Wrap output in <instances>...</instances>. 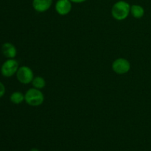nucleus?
Here are the masks:
<instances>
[{
	"mask_svg": "<svg viewBox=\"0 0 151 151\" xmlns=\"http://www.w3.org/2000/svg\"><path fill=\"white\" fill-rule=\"evenodd\" d=\"M131 13V5L125 1H118L111 8V15L115 19L122 21L126 19Z\"/></svg>",
	"mask_w": 151,
	"mask_h": 151,
	"instance_id": "f257e3e1",
	"label": "nucleus"
},
{
	"mask_svg": "<svg viewBox=\"0 0 151 151\" xmlns=\"http://www.w3.org/2000/svg\"><path fill=\"white\" fill-rule=\"evenodd\" d=\"M24 100L30 106H39L44 103V97L40 89L29 88L24 94Z\"/></svg>",
	"mask_w": 151,
	"mask_h": 151,
	"instance_id": "f03ea898",
	"label": "nucleus"
},
{
	"mask_svg": "<svg viewBox=\"0 0 151 151\" xmlns=\"http://www.w3.org/2000/svg\"><path fill=\"white\" fill-rule=\"evenodd\" d=\"M19 68V63L16 59H7L1 65V73L5 78H10L16 74Z\"/></svg>",
	"mask_w": 151,
	"mask_h": 151,
	"instance_id": "7ed1b4c3",
	"label": "nucleus"
},
{
	"mask_svg": "<svg viewBox=\"0 0 151 151\" xmlns=\"http://www.w3.org/2000/svg\"><path fill=\"white\" fill-rule=\"evenodd\" d=\"M16 78L18 81L23 84H28L32 83L34 78V74L32 69L26 66H21L16 72Z\"/></svg>",
	"mask_w": 151,
	"mask_h": 151,
	"instance_id": "20e7f679",
	"label": "nucleus"
},
{
	"mask_svg": "<svg viewBox=\"0 0 151 151\" xmlns=\"http://www.w3.org/2000/svg\"><path fill=\"white\" fill-rule=\"evenodd\" d=\"M112 69L116 74L123 75L129 72L131 69V63L125 58H118L113 62Z\"/></svg>",
	"mask_w": 151,
	"mask_h": 151,
	"instance_id": "39448f33",
	"label": "nucleus"
},
{
	"mask_svg": "<svg viewBox=\"0 0 151 151\" xmlns=\"http://www.w3.org/2000/svg\"><path fill=\"white\" fill-rule=\"evenodd\" d=\"M55 7L59 15L65 16L69 14L72 10V1L70 0H58Z\"/></svg>",
	"mask_w": 151,
	"mask_h": 151,
	"instance_id": "423d86ee",
	"label": "nucleus"
},
{
	"mask_svg": "<svg viewBox=\"0 0 151 151\" xmlns=\"http://www.w3.org/2000/svg\"><path fill=\"white\" fill-rule=\"evenodd\" d=\"M32 7L39 13L47 11L52 4V0H32Z\"/></svg>",
	"mask_w": 151,
	"mask_h": 151,
	"instance_id": "0eeeda50",
	"label": "nucleus"
},
{
	"mask_svg": "<svg viewBox=\"0 0 151 151\" xmlns=\"http://www.w3.org/2000/svg\"><path fill=\"white\" fill-rule=\"evenodd\" d=\"M1 52L7 59L14 58L17 55V50L13 44L7 42L1 46Z\"/></svg>",
	"mask_w": 151,
	"mask_h": 151,
	"instance_id": "6e6552de",
	"label": "nucleus"
},
{
	"mask_svg": "<svg viewBox=\"0 0 151 151\" xmlns=\"http://www.w3.org/2000/svg\"><path fill=\"white\" fill-rule=\"evenodd\" d=\"M131 13L135 19H141L145 15L143 7L139 4H133L131 6Z\"/></svg>",
	"mask_w": 151,
	"mask_h": 151,
	"instance_id": "1a4fd4ad",
	"label": "nucleus"
},
{
	"mask_svg": "<svg viewBox=\"0 0 151 151\" xmlns=\"http://www.w3.org/2000/svg\"><path fill=\"white\" fill-rule=\"evenodd\" d=\"M10 100L13 104L19 105L24 100V95L20 91H14L10 95Z\"/></svg>",
	"mask_w": 151,
	"mask_h": 151,
	"instance_id": "9d476101",
	"label": "nucleus"
},
{
	"mask_svg": "<svg viewBox=\"0 0 151 151\" xmlns=\"http://www.w3.org/2000/svg\"><path fill=\"white\" fill-rule=\"evenodd\" d=\"M32 84L34 88H38V89H42L45 87L46 81L41 77H35L32 81Z\"/></svg>",
	"mask_w": 151,
	"mask_h": 151,
	"instance_id": "9b49d317",
	"label": "nucleus"
},
{
	"mask_svg": "<svg viewBox=\"0 0 151 151\" xmlns=\"http://www.w3.org/2000/svg\"><path fill=\"white\" fill-rule=\"evenodd\" d=\"M5 94V86L1 82H0V98L2 97Z\"/></svg>",
	"mask_w": 151,
	"mask_h": 151,
	"instance_id": "f8f14e48",
	"label": "nucleus"
},
{
	"mask_svg": "<svg viewBox=\"0 0 151 151\" xmlns=\"http://www.w3.org/2000/svg\"><path fill=\"white\" fill-rule=\"evenodd\" d=\"M70 1L73 3H83L86 0H70Z\"/></svg>",
	"mask_w": 151,
	"mask_h": 151,
	"instance_id": "ddd939ff",
	"label": "nucleus"
},
{
	"mask_svg": "<svg viewBox=\"0 0 151 151\" xmlns=\"http://www.w3.org/2000/svg\"><path fill=\"white\" fill-rule=\"evenodd\" d=\"M29 151H39V150H38V149H36V148H32V149H31V150Z\"/></svg>",
	"mask_w": 151,
	"mask_h": 151,
	"instance_id": "4468645a",
	"label": "nucleus"
}]
</instances>
